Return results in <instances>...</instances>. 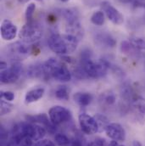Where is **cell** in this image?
Returning a JSON list of instances; mask_svg holds the SVG:
<instances>
[{"mask_svg":"<svg viewBox=\"0 0 145 146\" xmlns=\"http://www.w3.org/2000/svg\"><path fill=\"white\" fill-rule=\"evenodd\" d=\"M79 39L71 34H53L48 40L49 48L60 55H69L74 53L78 46Z\"/></svg>","mask_w":145,"mask_h":146,"instance_id":"obj_1","label":"cell"},{"mask_svg":"<svg viewBox=\"0 0 145 146\" xmlns=\"http://www.w3.org/2000/svg\"><path fill=\"white\" fill-rule=\"evenodd\" d=\"M80 66L89 78H100L106 75L110 64L104 59L94 62L92 60L91 51L89 49H84L81 54Z\"/></svg>","mask_w":145,"mask_h":146,"instance_id":"obj_2","label":"cell"},{"mask_svg":"<svg viewBox=\"0 0 145 146\" xmlns=\"http://www.w3.org/2000/svg\"><path fill=\"white\" fill-rule=\"evenodd\" d=\"M43 66L48 77H53L61 82H67L72 80L70 70L56 58L48 59L43 63Z\"/></svg>","mask_w":145,"mask_h":146,"instance_id":"obj_3","label":"cell"},{"mask_svg":"<svg viewBox=\"0 0 145 146\" xmlns=\"http://www.w3.org/2000/svg\"><path fill=\"white\" fill-rule=\"evenodd\" d=\"M13 134L22 133L30 137L33 141H39L44 138L47 130L44 127L32 122H21L16 124L12 131Z\"/></svg>","mask_w":145,"mask_h":146,"instance_id":"obj_4","label":"cell"},{"mask_svg":"<svg viewBox=\"0 0 145 146\" xmlns=\"http://www.w3.org/2000/svg\"><path fill=\"white\" fill-rule=\"evenodd\" d=\"M43 35V31L41 26L34 21H27L19 32V38L21 42L31 44L39 41Z\"/></svg>","mask_w":145,"mask_h":146,"instance_id":"obj_5","label":"cell"},{"mask_svg":"<svg viewBox=\"0 0 145 146\" xmlns=\"http://www.w3.org/2000/svg\"><path fill=\"white\" fill-rule=\"evenodd\" d=\"M23 72V66L20 61H15L11 66L4 71H1L0 80L2 83L8 84L15 82Z\"/></svg>","mask_w":145,"mask_h":146,"instance_id":"obj_6","label":"cell"},{"mask_svg":"<svg viewBox=\"0 0 145 146\" xmlns=\"http://www.w3.org/2000/svg\"><path fill=\"white\" fill-rule=\"evenodd\" d=\"M9 55L12 60L15 61H21L25 60L30 54L31 48L28 44L23 42H15L10 44L8 48Z\"/></svg>","mask_w":145,"mask_h":146,"instance_id":"obj_7","label":"cell"},{"mask_svg":"<svg viewBox=\"0 0 145 146\" xmlns=\"http://www.w3.org/2000/svg\"><path fill=\"white\" fill-rule=\"evenodd\" d=\"M48 116L51 121L57 125L62 124L72 119V112L66 107L60 106H55L51 107L48 110Z\"/></svg>","mask_w":145,"mask_h":146,"instance_id":"obj_8","label":"cell"},{"mask_svg":"<svg viewBox=\"0 0 145 146\" xmlns=\"http://www.w3.org/2000/svg\"><path fill=\"white\" fill-rule=\"evenodd\" d=\"M79 125L81 131L87 135H93L99 133V126L94 118L87 113H81L78 116Z\"/></svg>","mask_w":145,"mask_h":146,"instance_id":"obj_9","label":"cell"},{"mask_svg":"<svg viewBox=\"0 0 145 146\" xmlns=\"http://www.w3.org/2000/svg\"><path fill=\"white\" fill-rule=\"evenodd\" d=\"M101 9L106 17L109 19V21H111L113 24L120 26L123 24L124 22V16L123 15L116 9L109 2L104 1L101 3Z\"/></svg>","mask_w":145,"mask_h":146,"instance_id":"obj_10","label":"cell"},{"mask_svg":"<svg viewBox=\"0 0 145 146\" xmlns=\"http://www.w3.org/2000/svg\"><path fill=\"white\" fill-rule=\"evenodd\" d=\"M105 132L106 135L112 140L122 142L126 139V131L120 123H109Z\"/></svg>","mask_w":145,"mask_h":146,"instance_id":"obj_11","label":"cell"},{"mask_svg":"<svg viewBox=\"0 0 145 146\" xmlns=\"http://www.w3.org/2000/svg\"><path fill=\"white\" fill-rule=\"evenodd\" d=\"M26 120L32 123H39L44 126L46 130L49 133H54L56 132V125L54 124L50 119H48V115L46 114H38L35 115H26Z\"/></svg>","mask_w":145,"mask_h":146,"instance_id":"obj_12","label":"cell"},{"mask_svg":"<svg viewBox=\"0 0 145 146\" xmlns=\"http://www.w3.org/2000/svg\"><path fill=\"white\" fill-rule=\"evenodd\" d=\"M131 105L133 110L134 114L137 116V119L142 123L145 121V98L134 95L131 100Z\"/></svg>","mask_w":145,"mask_h":146,"instance_id":"obj_13","label":"cell"},{"mask_svg":"<svg viewBox=\"0 0 145 146\" xmlns=\"http://www.w3.org/2000/svg\"><path fill=\"white\" fill-rule=\"evenodd\" d=\"M17 35V27L9 20H3L1 25V36L5 41H11Z\"/></svg>","mask_w":145,"mask_h":146,"instance_id":"obj_14","label":"cell"},{"mask_svg":"<svg viewBox=\"0 0 145 146\" xmlns=\"http://www.w3.org/2000/svg\"><path fill=\"white\" fill-rule=\"evenodd\" d=\"M129 42L132 46V54L145 59V37L132 36Z\"/></svg>","mask_w":145,"mask_h":146,"instance_id":"obj_15","label":"cell"},{"mask_svg":"<svg viewBox=\"0 0 145 146\" xmlns=\"http://www.w3.org/2000/svg\"><path fill=\"white\" fill-rule=\"evenodd\" d=\"M32 139L22 133H15L7 142L6 146H32Z\"/></svg>","mask_w":145,"mask_h":146,"instance_id":"obj_16","label":"cell"},{"mask_svg":"<svg viewBox=\"0 0 145 146\" xmlns=\"http://www.w3.org/2000/svg\"><path fill=\"white\" fill-rule=\"evenodd\" d=\"M27 76L30 78H48V75L45 72L43 63H36L31 65L27 68ZM49 78V77H48Z\"/></svg>","mask_w":145,"mask_h":146,"instance_id":"obj_17","label":"cell"},{"mask_svg":"<svg viewBox=\"0 0 145 146\" xmlns=\"http://www.w3.org/2000/svg\"><path fill=\"white\" fill-rule=\"evenodd\" d=\"M44 93H45V89L43 88H36L31 89L26 94L25 101L26 104L36 102L43 97Z\"/></svg>","mask_w":145,"mask_h":146,"instance_id":"obj_18","label":"cell"},{"mask_svg":"<svg viewBox=\"0 0 145 146\" xmlns=\"http://www.w3.org/2000/svg\"><path fill=\"white\" fill-rule=\"evenodd\" d=\"M73 99H74V101L78 106H80L81 107H85L91 104V102L93 100V96L89 93L78 92L73 95Z\"/></svg>","mask_w":145,"mask_h":146,"instance_id":"obj_19","label":"cell"},{"mask_svg":"<svg viewBox=\"0 0 145 146\" xmlns=\"http://www.w3.org/2000/svg\"><path fill=\"white\" fill-rule=\"evenodd\" d=\"M96 40L103 45L107 47H114L116 44L115 38L109 33H99L96 36Z\"/></svg>","mask_w":145,"mask_h":146,"instance_id":"obj_20","label":"cell"},{"mask_svg":"<svg viewBox=\"0 0 145 146\" xmlns=\"http://www.w3.org/2000/svg\"><path fill=\"white\" fill-rule=\"evenodd\" d=\"M105 21V15L103 10L93 12L91 16V22L95 26H103Z\"/></svg>","mask_w":145,"mask_h":146,"instance_id":"obj_21","label":"cell"},{"mask_svg":"<svg viewBox=\"0 0 145 146\" xmlns=\"http://www.w3.org/2000/svg\"><path fill=\"white\" fill-rule=\"evenodd\" d=\"M94 118L99 126V133H102V132L105 131L106 127L109 124V119L102 114H96L94 115Z\"/></svg>","mask_w":145,"mask_h":146,"instance_id":"obj_22","label":"cell"},{"mask_svg":"<svg viewBox=\"0 0 145 146\" xmlns=\"http://www.w3.org/2000/svg\"><path fill=\"white\" fill-rule=\"evenodd\" d=\"M55 96L59 100H68L70 98V95H69V89H68L67 86H66V85L60 86L55 91Z\"/></svg>","mask_w":145,"mask_h":146,"instance_id":"obj_23","label":"cell"},{"mask_svg":"<svg viewBox=\"0 0 145 146\" xmlns=\"http://www.w3.org/2000/svg\"><path fill=\"white\" fill-rule=\"evenodd\" d=\"M54 141L59 146H69L71 144V139L63 133H56L54 136Z\"/></svg>","mask_w":145,"mask_h":146,"instance_id":"obj_24","label":"cell"},{"mask_svg":"<svg viewBox=\"0 0 145 146\" xmlns=\"http://www.w3.org/2000/svg\"><path fill=\"white\" fill-rule=\"evenodd\" d=\"M0 106H1V108H0L1 115H5L7 114H9L14 109V105H12L11 103H9V101H6L4 100H1Z\"/></svg>","mask_w":145,"mask_h":146,"instance_id":"obj_25","label":"cell"},{"mask_svg":"<svg viewBox=\"0 0 145 146\" xmlns=\"http://www.w3.org/2000/svg\"><path fill=\"white\" fill-rule=\"evenodd\" d=\"M35 10H36V4H35V3H29L28 6L26 7V13H25L26 19L27 21H32V18H33V15H34Z\"/></svg>","mask_w":145,"mask_h":146,"instance_id":"obj_26","label":"cell"},{"mask_svg":"<svg viewBox=\"0 0 145 146\" xmlns=\"http://www.w3.org/2000/svg\"><path fill=\"white\" fill-rule=\"evenodd\" d=\"M101 97L103 98V101L106 105H108V106L114 105L115 103V101H116V96H115V94L114 93H111V92H109L108 94H103Z\"/></svg>","mask_w":145,"mask_h":146,"instance_id":"obj_27","label":"cell"},{"mask_svg":"<svg viewBox=\"0 0 145 146\" xmlns=\"http://www.w3.org/2000/svg\"><path fill=\"white\" fill-rule=\"evenodd\" d=\"M87 146H107V142L105 139L103 138H96L94 139L90 140Z\"/></svg>","mask_w":145,"mask_h":146,"instance_id":"obj_28","label":"cell"},{"mask_svg":"<svg viewBox=\"0 0 145 146\" xmlns=\"http://www.w3.org/2000/svg\"><path fill=\"white\" fill-rule=\"evenodd\" d=\"M15 98V95L11 91H1V99L6 101H13Z\"/></svg>","mask_w":145,"mask_h":146,"instance_id":"obj_29","label":"cell"},{"mask_svg":"<svg viewBox=\"0 0 145 146\" xmlns=\"http://www.w3.org/2000/svg\"><path fill=\"white\" fill-rule=\"evenodd\" d=\"M34 146H55V144L49 139H41L36 141Z\"/></svg>","mask_w":145,"mask_h":146,"instance_id":"obj_30","label":"cell"},{"mask_svg":"<svg viewBox=\"0 0 145 146\" xmlns=\"http://www.w3.org/2000/svg\"><path fill=\"white\" fill-rule=\"evenodd\" d=\"M7 138H8V132H7V130L3 127H1V139L2 140H5V139H7Z\"/></svg>","mask_w":145,"mask_h":146,"instance_id":"obj_31","label":"cell"},{"mask_svg":"<svg viewBox=\"0 0 145 146\" xmlns=\"http://www.w3.org/2000/svg\"><path fill=\"white\" fill-rule=\"evenodd\" d=\"M69 146H82V143L79 139H74V140H72L71 142V144H70Z\"/></svg>","mask_w":145,"mask_h":146,"instance_id":"obj_32","label":"cell"},{"mask_svg":"<svg viewBox=\"0 0 145 146\" xmlns=\"http://www.w3.org/2000/svg\"><path fill=\"white\" fill-rule=\"evenodd\" d=\"M0 69H1V71H4V70L8 69L7 63L4 62V61H1V63H0Z\"/></svg>","mask_w":145,"mask_h":146,"instance_id":"obj_33","label":"cell"},{"mask_svg":"<svg viewBox=\"0 0 145 146\" xmlns=\"http://www.w3.org/2000/svg\"><path fill=\"white\" fill-rule=\"evenodd\" d=\"M137 7H142V8H145V2H142V1H137L134 3Z\"/></svg>","mask_w":145,"mask_h":146,"instance_id":"obj_34","label":"cell"},{"mask_svg":"<svg viewBox=\"0 0 145 146\" xmlns=\"http://www.w3.org/2000/svg\"><path fill=\"white\" fill-rule=\"evenodd\" d=\"M107 146H119V144H118V141L112 140V141L109 142V144Z\"/></svg>","mask_w":145,"mask_h":146,"instance_id":"obj_35","label":"cell"},{"mask_svg":"<svg viewBox=\"0 0 145 146\" xmlns=\"http://www.w3.org/2000/svg\"><path fill=\"white\" fill-rule=\"evenodd\" d=\"M132 146H142V144H141L139 141L135 140V141H133V142H132Z\"/></svg>","mask_w":145,"mask_h":146,"instance_id":"obj_36","label":"cell"},{"mask_svg":"<svg viewBox=\"0 0 145 146\" xmlns=\"http://www.w3.org/2000/svg\"><path fill=\"white\" fill-rule=\"evenodd\" d=\"M18 2H20V3H28L30 0H17Z\"/></svg>","mask_w":145,"mask_h":146,"instance_id":"obj_37","label":"cell"},{"mask_svg":"<svg viewBox=\"0 0 145 146\" xmlns=\"http://www.w3.org/2000/svg\"><path fill=\"white\" fill-rule=\"evenodd\" d=\"M61 2H63V3H67V2H69L70 0H60Z\"/></svg>","mask_w":145,"mask_h":146,"instance_id":"obj_38","label":"cell"},{"mask_svg":"<svg viewBox=\"0 0 145 146\" xmlns=\"http://www.w3.org/2000/svg\"><path fill=\"white\" fill-rule=\"evenodd\" d=\"M37 1H40V2H41V1H42V0H37Z\"/></svg>","mask_w":145,"mask_h":146,"instance_id":"obj_39","label":"cell"},{"mask_svg":"<svg viewBox=\"0 0 145 146\" xmlns=\"http://www.w3.org/2000/svg\"><path fill=\"white\" fill-rule=\"evenodd\" d=\"M119 146H124V145H119Z\"/></svg>","mask_w":145,"mask_h":146,"instance_id":"obj_40","label":"cell"}]
</instances>
